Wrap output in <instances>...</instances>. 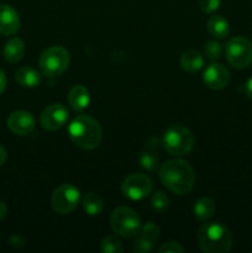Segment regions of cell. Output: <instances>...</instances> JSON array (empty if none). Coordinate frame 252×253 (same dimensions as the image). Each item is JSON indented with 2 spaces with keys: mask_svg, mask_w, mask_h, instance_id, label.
<instances>
[{
  "mask_svg": "<svg viewBox=\"0 0 252 253\" xmlns=\"http://www.w3.org/2000/svg\"><path fill=\"white\" fill-rule=\"evenodd\" d=\"M160 180L174 194L185 195L194 187L195 173L187 161L170 160L161 166Z\"/></svg>",
  "mask_w": 252,
  "mask_h": 253,
  "instance_id": "1",
  "label": "cell"
},
{
  "mask_svg": "<svg viewBox=\"0 0 252 253\" xmlns=\"http://www.w3.org/2000/svg\"><path fill=\"white\" fill-rule=\"evenodd\" d=\"M198 242L205 253H226L231 250L232 232L221 222H207L198 230Z\"/></svg>",
  "mask_w": 252,
  "mask_h": 253,
  "instance_id": "2",
  "label": "cell"
},
{
  "mask_svg": "<svg viewBox=\"0 0 252 253\" xmlns=\"http://www.w3.org/2000/svg\"><path fill=\"white\" fill-rule=\"evenodd\" d=\"M68 136L78 147L94 150L103 140V130L95 119L88 115H79L69 124Z\"/></svg>",
  "mask_w": 252,
  "mask_h": 253,
  "instance_id": "3",
  "label": "cell"
},
{
  "mask_svg": "<svg viewBox=\"0 0 252 253\" xmlns=\"http://www.w3.org/2000/svg\"><path fill=\"white\" fill-rule=\"evenodd\" d=\"M163 147L169 155L180 157L190 153L194 146V137L187 127L172 125L163 133Z\"/></svg>",
  "mask_w": 252,
  "mask_h": 253,
  "instance_id": "4",
  "label": "cell"
},
{
  "mask_svg": "<svg viewBox=\"0 0 252 253\" xmlns=\"http://www.w3.org/2000/svg\"><path fill=\"white\" fill-rule=\"evenodd\" d=\"M110 226L119 236L131 239L138 234L142 225L135 210L127 207H118L111 212Z\"/></svg>",
  "mask_w": 252,
  "mask_h": 253,
  "instance_id": "5",
  "label": "cell"
},
{
  "mask_svg": "<svg viewBox=\"0 0 252 253\" xmlns=\"http://www.w3.org/2000/svg\"><path fill=\"white\" fill-rule=\"evenodd\" d=\"M69 52L62 46H52L44 49L40 56V69L47 77L61 76L69 66Z\"/></svg>",
  "mask_w": 252,
  "mask_h": 253,
  "instance_id": "6",
  "label": "cell"
},
{
  "mask_svg": "<svg viewBox=\"0 0 252 253\" xmlns=\"http://www.w3.org/2000/svg\"><path fill=\"white\" fill-rule=\"evenodd\" d=\"M227 62L234 68L244 69L252 63V43L241 36L229 40L225 46Z\"/></svg>",
  "mask_w": 252,
  "mask_h": 253,
  "instance_id": "7",
  "label": "cell"
},
{
  "mask_svg": "<svg viewBox=\"0 0 252 253\" xmlns=\"http://www.w3.org/2000/svg\"><path fill=\"white\" fill-rule=\"evenodd\" d=\"M81 192L77 187L72 184H62L56 188L52 194V208L56 212L61 215L71 214L79 204Z\"/></svg>",
  "mask_w": 252,
  "mask_h": 253,
  "instance_id": "8",
  "label": "cell"
},
{
  "mask_svg": "<svg viewBox=\"0 0 252 253\" xmlns=\"http://www.w3.org/2000/svg\"><path fill=\"white\" fill-rule=\"evenodd\" d=\"M123 194L130 200H143L152 193L153 183L142 173H133L125 178L121 185Z\"/></svg>",
  "mask_w": 252,
  "mask_h": 253,
  "instance_id": "9",
  "label": "cell"
},
{
  "mask_svg": "<svg viewBox=\"0 0 252 253\" xmlns=\"http://www.w3.org/2000/svg\"><path fill=\"white\" fill-rule=\"evenodd\" d=\"M67 120H68V110L66 106L59 103L47 106L40 116L41 126L47 131L59 130L66 125Z\"/></svg>",
  "mask_w": 252,
  "mask_h": 253,
  "instance_id": "10",
  "label": "cell"
},
{
  "mask_svg": "<svg viewBox=\"0 0 252 253\" xmlns=\"http://www.w3.org/2000/svg\"><path fill=\"white\" fill-rule=\"evenodd\" d=\"M203 82L208 88L212 90H220L224 89L230 82V72L222 64L212 62L205 68L203 73Z\"/></svg>",
  "mask_w": 252,
  "mask_h": 253,
  "instance_id": "11",
  "label": "cell"
},
{
  "mask_svg": "<svg viewBox=\"0 0 252 253\" xmlns=\"http://www.w3.org/2000/svg\"><path fill=\"white\" fill-rule=\"evenodd\" d=\"M6 125L15 135L26 136L35 130V118L29 111L17 110L10 114Z\"/></svg>",
  "mask_w": 252,
  "mask_h": 253,
  "instance_id": "12",
  "label": "cell"
},
{
  "mask_svg": "<svg viewBox=\"0 0 252 253\" xmlns=\"http://www.w3.org/2000/svg\"><path fill=\"white\" fill-rule=\"evenodd\" d=\"M20 30V16L16 10L7 4H0V34L15 35Z\"/></svg>",
  "mask_w": 252,
  "mask_h": 253,
  "instance_id": "13",
  "label": "cell"
},
{
  "mask_svg": "<svg viewBox=\"0 0 252 253\" xmlns=\"http://www.w3.org/2000/svg\"><path fill=\"white\" fill-rule=\"evenodd\" d=\"M67 99H68V104L73 110L82 111L88 108L89 103H90V94L85 86L74 85L69 90Z\"/></svg>",
  "mask_w": 252,
  "mask_h": 253,
  "instance_id": "14",
  "label": "cell"
},
{
  "mask_svg": "<svg viewBox=\"0 0 252 253\" xmlns=\"http://www.w3.org/2000/svg\"><path fill=\"white\" fill-rule=\"evenodd\" d=\"M25 43L19 37H12L5 43L4 49H2V56L10 63H17L21 61L25 56Z\"/></svg>",
  "mask_w": 252,
  "mask_h": 253,
  "instance_id": "15",
  "label": "cell"
},
{
  "mask_svg": "<svg viewBox=\"0 0 252 253\" xmlns=\"http://www.w3.org/2000/svg\"><path fill=\"white\" fill-rule=\"evenodd\" d=\"M17 84L24 88H36L41 83V76L36 69L31 67H21L15 73Z\"/></svg>",
  "mask_w": 252,
  "mask_h": 253,
  "instance_id": "16",
  "label": "cell"
},
{
  "mask_svg": "<svg viewBox=\"0 0 252 253\" xmlns=\"http://www.w3.org/2000/svg\"><path fill=\"white\" fill-rule=\"evenodd\" d=\"M180 66L185 72L194 73L203 68L204 57L200 52L195 51V49H189V51H185L180 57Z\"/></svg>",
  "mask_w": 252,
  "mask_h": 253,
  "instance_id": "17",
  "label": "cell"
},
{
  "mask_svg": "<svg viewBox=\"0 0 252 253\" xmlns=\"http://www.w3.org/2000/svg\"><path fill=\"white\" fill-rule=\"evenodd\" d=\"M215 202L208 197H203L195 202L193 207V214L199 221H207L215 214Z\"/></svg>",
  "mask_w": 252,
  "mask_h": 253,
  "instance_id": "18",
  "label": "cell"
},
{
  "mask_svg": "<svg viewBox=\"0 0 252 253\" xmlns=\"http://www.w3.org/2000/svg\"><path fill=\"white\" fill-rule=\"evenodd\" d=\"M208 31L216 39H225L230 32L229 22L221 15H215L208 20Z\"/></svg>",
  "mask_w": 252,
  "mask_h": 253,
  "instance_id": "19",
  "label": "cell"
},
{
  "mask_svg": "<svg viewBox=\"0 0 252 253\" xmlns=\"http://www.w3.org/2000/svg\"><path fill=\"white\" fill-rule=\"evenodd\" d=\"M83 209L90 216H96V215H100L101 211L104 209V203L103 199L100 198V195L96 194V193H88L85 194V197L83 198Z\"/></svg>",
  "mask_w": 252,
  "mask_h": 253,
  "instance_id": "20",
  "label": "cell"
},
{
  "mask_svg": "<svg viewBox=\"0 0 252 253\" xmlns=\"http://www.w3.org/2000/svg\"><path fill=\"white\" fill-rule=\"evenodd\" d=\"M101 251L105 253H121L123 252V245L121 241L114 235H109L103 239L100 244Z\"/></svg>",
  "mask_w": 252,
  "mask_h": 253,
  "instance_id": "21",
  "label": "cell"
},
{
  "mask_svg": "<svg viewBox=\"0 0 252 253\" xmlns=\"http://www.w3.org/2000/svg\"><path fill=\"white\" fill-rule=\"evenodd\" d=\"M140 165L147 172H155L158 167V157L153 151H146L140 156Z\"/></svg>",
  "mask_w": 252,
  "mask_h": 253,
  "instance_id": "22",
  "label": "cell"
},
{
  "mask_svg": "<svg viewBox=\"0 0 252 253\" xmlns=\"http://www.w3.org/2000/svg\"><path fill=\"white\" fill-rule=\"evenodd\" d=\"M151 207L155 211H166L169 208V198L166 195V193L161 192V190H156L155 194L152 195V199H151Z\"/></svg>",
  "mask_w": 252,
  "mask_h": 253,
  "instance_id": "23",
  "label": "cell"
},
{
  "mask_svg": "<svg viewBox=\"0 0 252 253\" xmlns=\"http://www.w3.org/2000/svg\"><path fill=\"white\" fill-rule=\"evenodd\" d=\"M204 53L209 61L216 62L222 56V47L217 41H209L204 46Z\"/></svg>",
  "mask_w": 252,
  "mask_h": 253,
  "instance_id": "24",
  "label": "cell"
},
{
  "mask_svg": "<svg viewBox=\"0 0 252 253\" xmlns=\"http://www.w3.org/2000/svg\"><path fill=\"white\" fill-rule=\"evenodd\" d=\"M153 242H155L153 240L148 239V237L143 236L141 234H137L135 242H133V251L138 253L151 252L153 249Z\"/></svg>",
  "mask_w": 252,
  "mask_h": 253,
  "instance_id": "25",
  "label": "cell"
},
{
  "mask_svg": "<svg viewBox=\"0 0 252 253\" xmlns=\"http://www.w3.org/2000/svg\"><path fill=\"white\" fill-rule=\"evenodd\" d=\"M138 234L143 235V236L156 241V240L158 239V236H160V227H158L156 224H153V222H147L146 225L141 226Z\"/></svg>",
  "mask_w": 252,
  "mask_h": 253,
  "instance_id": "26",
  "label": "cell"
},
{
  "mask_svg": "<svg viewBox=\"0 0 252 253\" xmlns=\"http://www.w3.org/2000/svg\"><path fill=\"white\" fill-rule=\"evenodd\" d=\"M160 253H182L184 252V247L179 244V242L175 241H169L163 244L162 246L158 249Z\"/></svg>",
  "mask_w": 252,
  "mask_h": 253,
  "instance_id": "27",
  "label": "cell"
},
{
  "mask_svg": "<svg viewBox=\"0 0 252 253\" xmlns=\"http://www.w3.org/2000/svg\"><path fill=\"white\" fill-rule=\"evenodd\" d=\"M221 0H199V7L203 12L211 14L215 10L219 9Z\"/></svg>",
  "mask_w": 252,
  "mask_h": 253,
  "instance_id": "28",
  "label": "cell"
},
{
  "mask_svg": "<svg viewBox=\"0 0 252 253\" xmlns=\"http://www.w3.org/2000/svg\"><path fill=\"white\" fill-rule=\"evenodd\" d=\"M25 244V239L20 235H14V236L10 237V245L12 247H22Z\"/></svg>",
  "mask_w": 252,
  "mask_h": 253,
  "instance_id": "29",
  "label": "cell"
},
{
  "mask_svg": "<svg viewBox=\"0 0 252 253\" xmlns=\"http://www.w3.org/2000/svg\"><path fill=\"white\" fill-rule=\"evenodd\" d=\"M6 88V76H5L4 72L0 69V95L2 94V91Z\"/></svg>",
  "mask_w": 252,
  "mask_h": 253,
  "instance_id": "30",
  "label": "cell"
},
{
  "mask_svg": "<svg viewBox=\"0 0 252 253\" xmlns=\"http://www.w3.org/2000/svg\"><path fill=\"white\" fill-rule=\"evenodd\" d=\"M245 94L249 96L250 99H252V78H250L249 81L245 84Z\"/></svg>",
  "mask_w": 252,
  "mask_h": 253,
  "instance_id": "31",
  "label": "cell"
},
{
  "mask_svg": "<svg viewBox=\"0 0 252 253\" xmlns=\"http://www.w3.org/2000/svg\"><path fill=\"white\" fill-rule=\"evenodd\" d=\"M7 214V207L2 200H0V220L4 219Z\"/></svg>",
  "mask_w": 252,
  "mask_h": 253,
  "instance_id": "32",
  "label": "cell"
},
{
  "mask_svg": "<svg viewBox=\"0 0 252 253\" xmlns=\"http://www.w3.org/2000/svg\"><path fill=\"white\" fill-rule=\"evenodd\" d=\"M6 157H7L6 151H5V148L2 147L1 145H0V167H1V166L5 163V161H6Z\"/></svg>",
  "mask_w": 252,
  "mask_h": 253,
  "instance_id": "33",
  "label": "cell"
},
{
  "mask_svg": "<svg viewBox=\"0 0 252 253\" xmlns=\"http://www.w3.org/2000/svg\"><path fill=\"white\" fill-rule=\"evenodd\" d=\"M0 242H1V236H0Z\"/></svg>",
  "mask_w": 252,
  "mask_h": 253,
  "instance_id": "34",
  "label": "cell"
}]
</instances>
